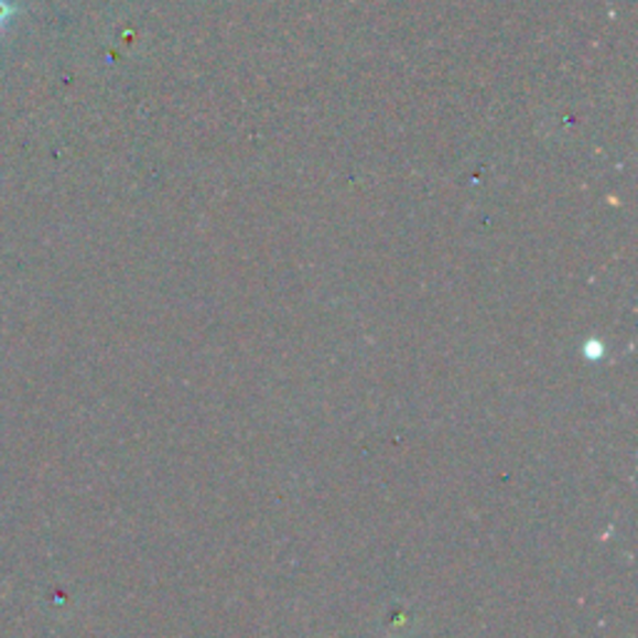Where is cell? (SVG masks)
Segmentation results:
<instances>
[{
  "label": "cell",
  "mask_w": 638,
  "mask_h": 638,
  "mask_svg": "<svg viewBox=\"0 0 638 638\" xmlns=\"http://www.w3.org/2000/svg\"><path fill=\"white\" fill-rule=\"evenodd\" d=\"M15 13H18V8L11 3V0H0V31H3Z\"/></svg>",
  "instance_id": "cell-1"
}]
</instances>
